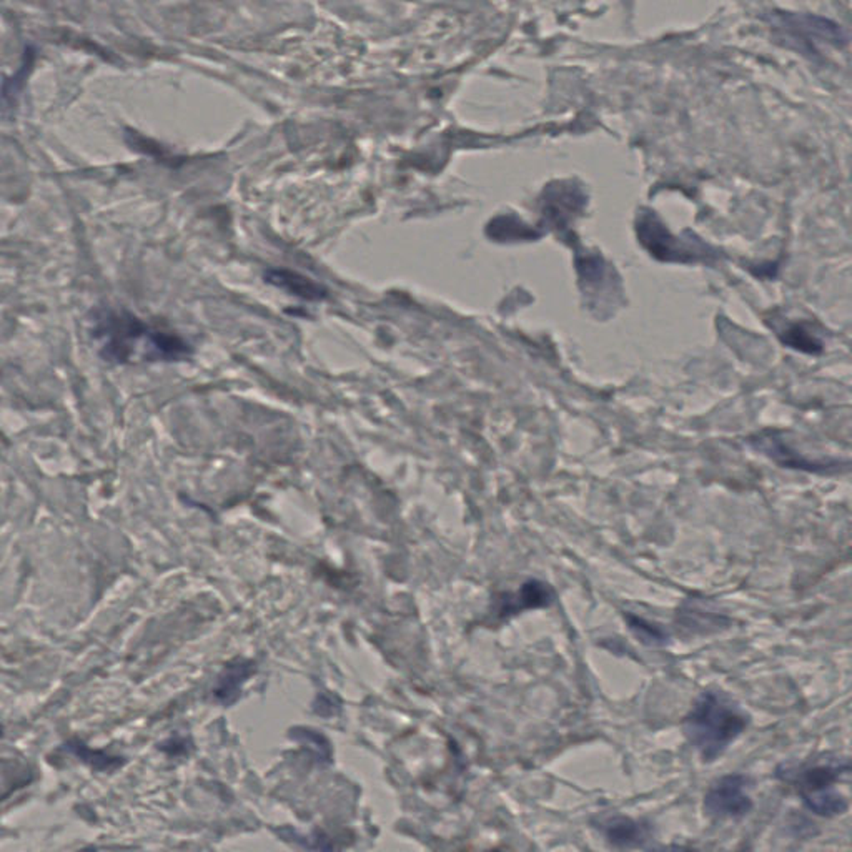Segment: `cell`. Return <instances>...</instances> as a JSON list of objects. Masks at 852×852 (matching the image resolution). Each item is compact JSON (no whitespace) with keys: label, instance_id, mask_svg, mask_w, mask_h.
Returning <instances> with one entry per match:
<instances>
[{"label":"cell","instance_id":"6da1fadb","mask_svg":"<svg viewBox=\"0 0 852 852\" xmlns=\"http://www.w3.org/2000/svg\"><path fill=\"white\" fill-rule=\"evenodd\" d=\"M94 338L99 343L100 357L111 363L175 361L190 352L182 338L152 328L130 313L100 315Z\"/></svg>","mask_w":852,"mask_h":852},{"label":"cell","instance_id":"7a4b0ae2","mask_svg":"<svg viewBox=\"0 0 852 852\" xmlns=\"http://www.w3.org/2000/svg\"><path fill=\"white\" fill-rule=\"evenodd\" d=\"M748 723L749 716L740 704L724 692L709 690L694 701L684 719V734L704 763H715L741 736Z\"/></svg>","mask_w":852,"mask_h":852},{"label":"cell","instance_id":"3957f363","mask_svg":"<svg viewBox=\"0 0 852 852\" xmlns=\"http://www.w3.org/2000/svg\"><path fill=\"white\" fill-rule=\"evenodd\" d=\"M749 779L729 774L716 781L704 796L706 815L716 819H738L751 813L753 799L748 794Z\"/></svg>","mask_w":852,"mask_h":852},{"label":"cell","instance_id":"277c9868","mask_svg":"<svg viewBox=\"0 0 852 852\" xmlns=\"http://www.w3.org/2000/svg\"><path fill=\"white\" fill-rule=\"evenodd\" d=\"M638 238L653 257L666 261H696L703 255L674 238L655 213H641L638 220Z\"/></svg>","mask_w":852,"mask_h":852},{"label":"cell","instance_id":"5b68a950","mask_svg":"<svg viewBox=\"0 0 852 852\" xmlns=\"http://www.w3.org/2000/svg\"><path fill=\"white\" fill-rule=\"evenodd\" d=\"M555 591L543 581L532 580L525 583L513 596H507L501 603V616H509L525 609L544 608L551 605Z\"/></svg>","mask_w":852,"mask_h":852},{"label":"cell","instance_id":"8992f818","mask_svg":"<svg viewBox=\"0 0 852 852\" xmlns=\"http://www.w3.org/2000/svg\"><path fill=\"white\" fill-rule=\"evenodd\" d=\"M265 280L288 292L290 295L310 300V302H317L327 297V290L321 285L315 284L307 277L290 272V270H269L265 275Z\"/></svg>","mask_w":852,"mask_h":852},{"label":"cell","instance_id":"52a82bcc","mask_svg":"<svg viewBox=\"0 0 852 852\" xmlns=\"http://www.w3.org/2000/svg\"><path fill=\"white\" fill-rule=\"evenodd\" d=\"M601 831L615 848L631 849L641 844L644 840V829L640 823L625 815H613L601 821Z\"/></svg>","mask_w":852,"mask_h":852},{"label":"cell","instance_id":"ba28073f","mask_svg":"<svg viewBox=\"0 0 852 852\" xmlns=\"http://www.w3.org/2000/svg\"><path fill=\"white\" fill-rule=\"evenodd\" d=\"M849 771V765L846 763L844 766H813L806 767L803 771L796 773L794 782L798 784L799 794H813L819 790H834V782L840 778L842 773Z\"/></svg>","mask_w":852,"mask_h":852},{"label":"cell","instance_id":"9c48e42d","mask_svg":"<svg viewBox=\"0 0 852 852\" xmlns=\"http://www.w3.org/2000/svg\"><path fill=\"white\" fill-rule=\"evenodd\" d=\"M801 798H803L804 804L809 811H813L815 815H823V817L844 815L849 807L848 799L834 790L804 794Z\"/></svg>","mask_w":852,"mask_h":852},{"label":"cell","instance_id":"30bf717a","mask_svg":"<svg viewBox=\"0 0 852 852\" xmlns=\"http://www.w3.org/2000/svg\"><path fill=\"white\" fill-rule=\"evenodd\" d=\"M625 618H626V623H628L630 630L633 631V634L644 646H665L669 642L666 631L663 630L659 625L651 623V621L641 618V616L631 615V613H628Z\"/></svg>","mask_w":852,"mask_h":852},{"label":"cell","instance_id":"8fae6325","mask_svg":"<svg viewBox=\"0 0 852 852\" xmlns=\"http://www.w3.org/2000/svg\"><path fill=\"white\" fill-rule=\"evenodd\" d=\"M781 340L784 345L790 346L798 352H803L807 355H815L821 353L823 343L815 335L811 334L804 325H792L784 334L781 335Z\"/></svg>","mask_w":852,"mask_h":852},{"label":"cell","instance_id":"7c38bea8","mask_svg":"<svg viewBox=\"0 0 852 852\" xmlns=\"http://www.w3.org/2000/svg\"><path fill=\"white\" fill-rule=\"evenodd\" d=\"M247 665L230 667V669L225 673V676L220 680V682H219V688H217V691H215L217 699L225 704H230L232 701H235L236 694L240 691V684L244 682V678H245V673H247Z\"/></svg>","mask_w":852,"mask_h":852},{"label":"cell","instance_id":"4fadbf2b","mask_svg":"<svg viewBox=\"0 0 852 852\" xmlns=\"http://www.w3.org/2000/svg\"><path fill=\"white\" fill-rule=\"evenodd\" d=\"M77 756H80L82 759H86L88 763H92V766L97 767V769H112L113 765H119V759L117 757H109V756H103L100 753H92L88 748H86L84 744L77 742L75 746H72Z\"/></svg>","mask_w":852,"mask_h":852},{"label":"cell","instance_id":"5bb4252c","mask_svg":"<svg viewBox=\"0 0 852 852\" xmlns=\"http://www.w3.org/2000/svg\"><path fill=\"white\" fill-rule=\"evenodd\" d=\"M649 852H698L688 846H678V844H667V846H658Z\"/></svg>","mask_w":852,"mask_h":852},{"label":"cell","instance_id":"9a60e30c","mask_svg":"<svg viewBox=\"0 0 852 852\" xmlns=\"http://www.w3.org/2000/svg\"><path fill=\"white\" fill-rule=\"evenodd\" d=\"M86 852H97V851H86Z\"/></svg>","mask_w":852,"mask_h":852}]
</instances>
